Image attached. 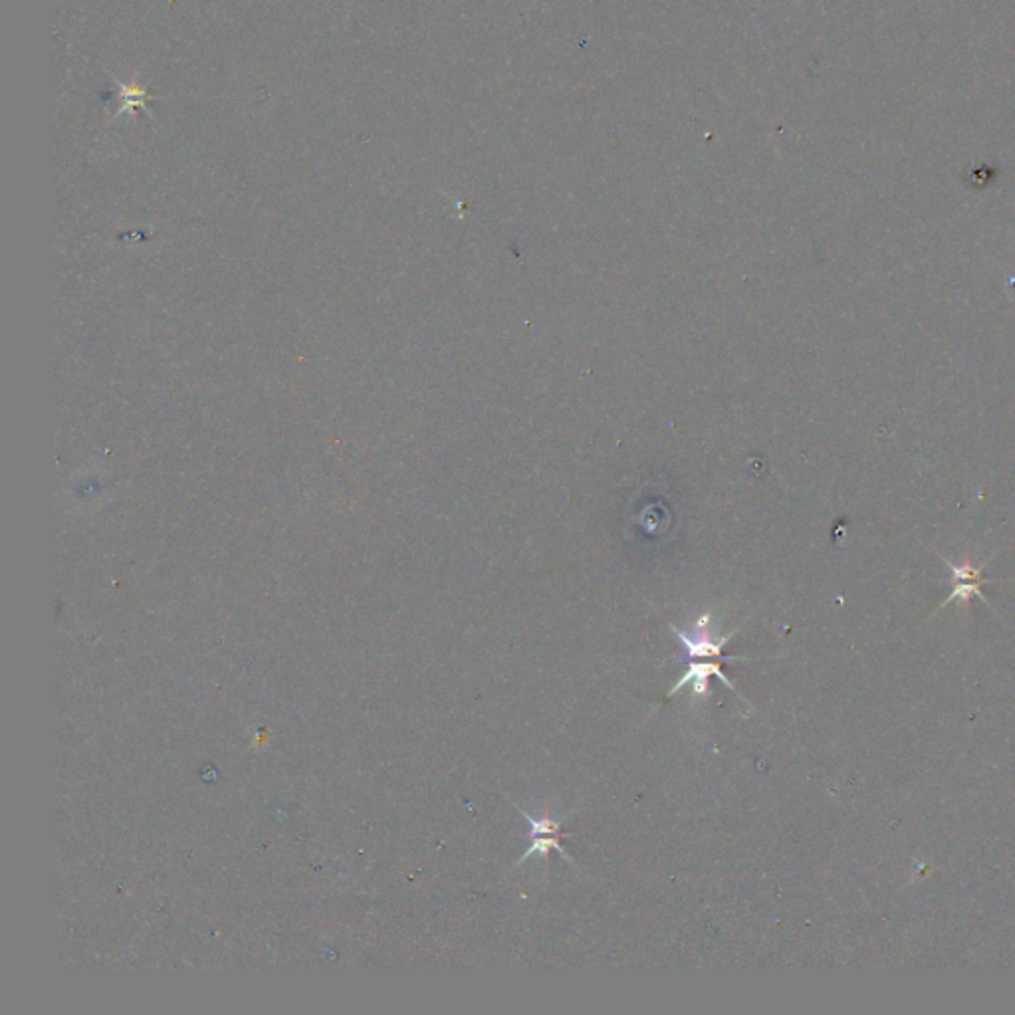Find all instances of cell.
<instances>
[{
	"instance_id": "6da1fadb",
	"label": "cell",
	"mask_w": 1015,
	"mask_h": 1015,
	"mask_svg": "<svg viewBox=\"0 0 1015 1015\" xmlns=\"http://www.w3.org/2000/svg\"><path fill=\"white\" fill-rule=\"evenodd\" d=\"M671 629H673V633L676 634V637H679V641L682 642L684 653H687L688 658L716 657V658H722L724 663H728V661H746V658H744V657H724V655H722L724 645L734 637L736 633H738V629L732 631L730 634H726V637H722V639H718V641L710 639V633H708V631H702L700 619H698V623H696V631H698L696 637H695V634H688L687 631L679 629V627H674V625H671Z\"/></svg>"
},
{
	"instance_id": "7a4b0ae2",
	"label": "cell",
	"mask_w": 1015,
	"mask_h": 1015,
	"mask_svg": "<svg viewBox=\"0 0 1015 1015\" xmlns=\"http://www.w3.org/2000/svg\"><path fill=\"white\" fill-rule=\"evenodd\" d=\"M710 676H716V679L720 681L722 684H726V687H728L730 690L738 692V688L734 687L728 676H726V674L722 673V668L718 666V665H714V663H708V665H692V663H690V665H688V671L684 673L682 679H681L679 682H676L671 690H668L666 698H671V696L674 695V692L682 690L684 687H688V684L692 687V690H695V695H704V696H708V695H710V692H708V679H710Z\"/></svg>"
},
{
	"instance_id": "277c9868",
	"label": "cell",
	"mask_w": 1015,
	"mask_h": 1015,
	"mask_svg": "<svg viewBox=\"0 0 1015 1015\" xmlns=\"http://www.w3.org/2000/svg\"><path fill=\"white\" fill-rule=\"evenodd\" d=\"M948 568L956 575V579H958V587H956L954 594L950 595V602L956 597L966 599L972 594H978L980 597H984L980 586H982V581H986V579H980V570H972L968 563L964 565V568H956V565L948 563Z\"/></svg>"
},
{
	"instance_id": "3957f363",
	"label": "cell",
	"mask_w": 1015,
	"mask_h": 1015,
	"mask_svg": "<svg viewBox=\"0 0 1015 1015\" xmlns=\"http://www.w3.org/2000/svg\"><path fill=\"white\" fill-rule=\"evenodd\" d=\"M531 841L528 851L523 853V857H520V861L515 862V867H520L522 862H526L531 857H547L549 851H557L560 853V857H563L568 862L573 865V859L570 857V853L565 851V847L562 845V833H541V835H534V837H528Z\"/></svg>"
}]
</instances>
